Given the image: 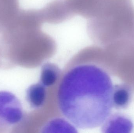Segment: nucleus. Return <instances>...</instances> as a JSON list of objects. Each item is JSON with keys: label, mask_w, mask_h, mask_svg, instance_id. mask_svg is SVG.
Segmentation results:
<instances>
[{"label": "nucleus", "mask_w": 134, "mask_h": 133, "mask_svg": "<svg viewBox=\"0 0 134 133\" xmlns=\"http://www.w3.org/2000/svg\"><path fill=\"white\" fill-rule=\"evenodd\" d=\"M40 12L44 23L59 24L75 15L69 5L67 0H54L49 2Z\"/></svg>", "instance_id": "nucleus-3"}, {"label": "nucleus", "mask_w": 134, "mask_h": 133, "mask_svg": "<svg viewBox=\"0 0 134 133\" xmlns=\"http://www.w3.org/2000/svg\"><path fill=\"white\" fill-rule=\"evenodd\" d=\"M75 15L89 20L96 17L103 6L105 0H67Z\"/></svg>", "instance_id": "nucleus-4"}, {"label": "nucleus", "mask_w": 134, "mask_h": 133, "mask_svg": "<svg viewBox=\"0 0 134 133\" xmlns=\"http://www.w3.org/2000/svg\"><path fill=\"white\" fill-rule=\"evenodd\" d=\"M46 88L39 82L32 84L27 89L26 99L31 107L38 109L44 105L46 98Z\"/></svg>", "instance_id": "nucleus-6"}, {"label": "nucleus", "mask_w": 134, "mask_h": 133, "mask_svg": "<svg viewBox=\"0 0 134 133\" xmlns=\"http://www.w3.org/2000/svg\"><path fill=\"white\" fill-rule=\"evenodd\" d=\"M24 116L18 97L9 91H0V132H4L19 124Z\"/></svg>", "instance_id": "nucleus-2"}, {"label": "nucleus", "mask_w": 134, "mask_h": 133, "mask_svg": "<svg viewBox=\"0 0 134 133\" xmlns=\"http://www.w3.org/2000/svg\"><path fill=\"white\" fill-rule=\"evenodd\" d=\"M60 70L56 65L47 63L42 67L40 83L46 87L53 86L59 77Z\"/></svg>", "instance_id": "nucleus-7"}, {"label": "nucleus", "mask_w": 134, "mask_h": 133, "mask_svg": "<svg viewBox=\"0 0 134 133\" xmlns=\"http://www.w3.org/2000/svg\"><path fill=\"white\" fill-rule=\"evenodd\" d=\"M113 86L102 68L80 64L65 73L57 92L58 107L74 126L82 129L102 125L111 115Z\"/></svg>", "instance_id": "nucleus-1"}, {"label": "nucleus", "mask_w": 134, "mask_h": 133, "mask_svg": "<svg viewBox=\"0 0 134 133\" xmlns=\"http://www.w3.org/2000/svg\"><path fill=\"white\" fill-rule=\"evenodd\" d=\"M132 91L128 85L117 84L113 86L112 93L113 107L118 109L126 108L131 102Z\"/></svg>", "instance_id": "nucleus-5"}]
</instances>
